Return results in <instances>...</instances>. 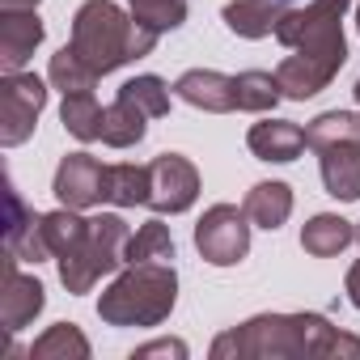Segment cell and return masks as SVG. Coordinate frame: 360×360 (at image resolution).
<instances>
[{"mask_svg": "<svg viewBox=\"0 0 360 360\" xmlns=\"http://www.w3.org/2000/svg\"><path fill=\"white\" fill-rule=\"evenodd\" d=\"M347 5L352 0H309L305 9H284V18L276 26V39L292 51L276 68L284 98L305 102L335 81V72L347 60V43H343Z\"/></svg>", "mask_w": 360, "mask_h": 360, "instance_id": "cell-1", "label": "cell"}, {"mask_svg": "<svg viewBox=\"0 0 360 360\" xmlns=\"http://www.w3.org/2000/svg\"><path fill=\"white\" fill-rule=\"evenodd\" d=\"M212 360H305L347 356L360 360V339L330 326L322 314H259L212 339Z\"/></svg>", "mask_w": 360, "mask_h": 360, "instance_id": "cell-2", "label": "cell"}, {"mask_svg": "<svg viewBox=\"0 0 360 360\" xmlns=\"http://www.w3.org/2000/svg\"><path fill=\"white\" fill-rule=\"evenodd\" d=\"M157 39H161L157 30L140 26L131 13H123L115 5V0H85V5L77 9V18H72V43L68 47L98 77H106V72L148 56L157 47Z\"/></svg>", "mask_w": 360, "mask_h": 360, "instance_id": "cell-3", "label": "cell"}, {"mask_svg": "<svg viewBox=\"0 0 360 360\" xmlns=\"http://www.w3.org/2000/svg\"><path fill=\"white\" fill-rule=\"evenodd\" d=\"M178 301V276L174 263H127L123 276L102 292L98 314L110 326H157L169 318Z\"/></svg>", "mask_w": 360, "mask_h": 360, "instance_id": "cell-4", "label": "cell"}, {"mask_svg": "<svg viewBox=\"0 0 360 360\" xmlns=\"http://www.w3.org/2000/svg\"><path fill=\"white\" fill-rule=\"evenodd\" d=\"M127 242H131V233H127V221H123L119 212L94 217L85 242L60 259V280H64V288H68V292H89L102 276H110V271L123 263Z\"/></svg>", "mask_w": 360, "mask_h": 360, "instance_id": "cell-5", "label": "cell"}, {"mask_svg": "<svg viewBox=\"0 0 360 360\" xmlns=\"http://www.w3.org/2000/svg\"><path fill=\"white\" fill-rule=\"evenodd\" d=\"M43 106L47 85L34 72H5V81H0V144L18 148L22 140H30Z\"/></svg>", "mask_w": 360, "mask_h": 360, "instance_id": "cell-6", "label": "cell"}, {"mask_svg": "<svg viewBox=\"0 0 360 360\" xmlns=\"http://www.w3.org/2000/svg\"><path fill=\"white\" fill-rule=\"evenodd\" d=\"M246 208L233 204H217L200 217L195 225V250L212 263V267H233L246 259L250 250V225H246Z\"/></svg>", "mask_w": 360, "mask_h": 360, "instance_id": "cell-7", "label": "cell"}, {"mask_svg": "<svg viewBox=\"0 0 360 360\" xmlns=\"http://www.w3.org/2000/svg\"><path fill=\"white\" fill-rule=\"evenodd\" d=\"M200 195V169L178 157V153H161L148 161V208L153 212H187Z\"/></svg>", "mask_w": 360, "mask_h": 360, "instance_id": "cell-8", "label": "cell"}, {"mask_svg": "<svg viewBox=\"0 0 360 360\" xmlns=\"http://www.w3.org/2000/svg\"><path fill=\"white\" fill-rule=\"evenodd\" d=\"M18 255H9L5 250V259H0V322H5V330L9 335H18V330H26L34 318H39V309H43V284L34 280V276H22L18 271Z\"/></svg>", "mask_w": 360, "mask_h": 360, "instance_id": "cell-9", "label": "cell"}, {"mask_svg": "<svg viewBox=\"0 0 360 360\" xmlns=\"http://www.w3.org/2000/svg\"><path fill=\"white\" fill-rule=\"evenodd\" d=\"M56 200L64 208H94L106 200V165L89 153H68L56 169V183H51Z\"/></svg>", "mask_w": 360, "mask_h": 360, "instance_id": "cell-10", "label": "cell"}, {"mask_svg": "<svg viewBox=\"0 0 360 360\" xmlns=\"http://www.w3.org/2000/svg\"><path fill=\"white\" fill-rule=\"evenodd\" d=\"M39 43H43V18L34 9L0 13V68L5 72H22Z\"/></svg>", "mask_w": 360, "mask_h": 360, "instance_id": "cell-11", "label": "cell"}, {"mask_svg": "<svg viewBox=\"0 0 360 360\" xmlns=\"http://www.w3.org/2000/svg\"><path fill=\"white\" fill-rule=\"evenodd\" d=\"M174 94L183 98L187 106H200V110H212V115H229L238 110V81L217 72V68H191L178 77Z\"/></svg>", "mask_w": 360, "mask_h": 360, "instance_id": "cell-12", "label": "cell"}, {"mask_svg": "<svg viewBox=\"0 0 360 360\" xmlns=\"http://www.w3.org/2000/svg\"><path fill=\"white\" fill-rule=\"evenodd\" d=\"M314 153L322 161L326 195H335L343 204L360 200V140H335V144H322Z\"/></svg>", "mask_w": 360, "mask_h": 360, "instance_id": "cell-13", "label": "cell"}, {"mask_svg": "<svg viewBox=\"0 0 360 360\" xmlns=\"http://www.w3.org/2000/svg\"><path fill=\"white\" fill-rule=\"evenodd\" d=\"M5 250L18 255L22 263H43V259H51V246H47V238H43V217L26 212V204H22V195H18L13 187H9V229H5Z\"/></svg>", "mask_w": 360, "mask_h": 360, "instance_id": "cell-14", "label": "cell"}, {"mask_svg": "<svg viewBox=\"0 0 360 360\" xmlns=\"http://www.w3.org/2000/svg\"><path fill=\"white\" fill-rule=\"evenodd\" d=\"M246 144H250V153H255L259 161H297L309 140H305V131H301L297 123H288V119H267V123H255V127H250Z\"/></svg>", "mask_w": 360, "mask_h": 360, "instance_id": "cell-15", "label": "cell"}, {"mask_svg": "<svg viewBox=\"0 0 360 360\" xmlns=\"http://www.w3.org/2000/svg\"><path fill=\"white\" fill-rule=\"evenodd\" d=\"M284 18V5L280 0H233V5H225V26L242 39H267L276 34Z\"/></svg>", "mask_w": 360, "mask_h": 360, "instance_id": "cell-16", "label": "cell"}, {"mask_svg": "<svg viewBox=\"0 0 360 360\" xmlns=\"http://www.w3.org/2000/svg\"><path fill=\"white\" fill-rule=\"evenodd\" d=\"M352 242H356V225L343 221V217H335V212H318V217L301 229V246H305V255H314V259H330V255L347 250Z\"/></svg>", "mask_w": 360, "mask_h": 360, "instance_id": "cell-17", "label": "cell"}, {"mask_svg": "<svg viewBox=\"0 0 360 360\" xmlns=\"http://www.w3.org/2000/svg\"><path fill=\"white\" fill-rule=\"evenodd\" d=\"M242 208H246L250 225L280 229L292 217V191H288V183H259V187H250V195H246Z\"/></svg>", "mask_w": 360, "mask_h": 360, "instance_id": "cell-18", "label": "cell"}, {"mask_svg": "<svg viewBox=\"0 0 360 360\" xmlns=\"http://www.w3.org/2000/svg\"><path fill=\"white\" fill-rule=\"evenodd\" d=\"M106 204L136 208L148 204V165H106Z\"/></svg>", "mask_w": 360, "mask_h": 360, "instance_id": "cell-19", "label": "cell"}, {"mask_svg": "<svg viewBox=\"0 0 360 360\" xmlns=\"http://www.w3.org/2000/svg\"><path fill=\"white\" fill-rule=\"evenodd\" d=\"M144 110H136L131 102H123V98H115L110 106H106V119H102V144H110V148H131L136 140H144Z\"/></svg>", "mask_w": 360, "mask_h": 360, "instance_id": "cell-20", "label": "cell"}, {"mask_svg": "<svg viewBox=\"0 0 360 360\" xmlns=\"http://www.w3.org/2000/svg\"><path fill=\"white\" fill-rule=\"evenodd\" d=\"M85 356H89V339L72 322H56L30 347V360H85Z\"/></svg>", "mask_w": 360, "mask_h": 360, "instance_id": "cell-21", "label": "cell"}, {"mask_svg": "<svg viewBox=\"0 0 360 360\" xmlns=\"http://www.w3.org/2000/svg\"><path fill=\"white\" fill-rule=\"evenodd\" d=\"M47 77H51V85H56L60 94H94V85H98V72H94L72 47H60V51L51 56Z\"/></svg>", "mask_w": 360, "mask_h": 360, "instance_id": "cell-22", "label": "cell"}, {"mask_svg": "<svg viewBox=\"0 0 360 360\" xmlns=\"http://www.w3.org/2000/svg\"><path fill=\"white\" fill-rule=\"evenodd\" d=\"M60 119L64 127L77 136V140H102V119L106 110L94 102V94H64V106H60Z\"/></svg>", "mask_w": 360, "mask_h": 360, "instance_id": "cell-23", "label": "cell"}, {"mask_svg": "<svg viewBox=\"0 0 360 360\" xmlns=\"http://www.w3.org/2000/svg\"><path fill=\"white\" fill-rule=\"evenodd\" d=\"M89 233V221L77 217V208H60V212H43V238L51 246L56 259H64L68 250H77Z\"/></svg>", "mask_w": 360, "mask_h": 360, "instance_id": "cell-24", "label": "cell"}, {"mask_svg": "<svg viewBox=\"0 0 360 360\" xmlns=\"http://www.w3.org/2000/svg\"><path fill=\"white\" fill-rule=\"evenodd\" d=\"M169 259H174V238L161 221H144L123 255V263H169Z\"/></svg>", "mask_w": 360, "mask_h": 360, "instance_id": "cell-25", "label": "cell"}, {"mask_svg": "<svg viewBox=\"0 0 360 360\" xmlns=\"http://www.w3.org/2000/svg\"><path fill=\"white\" fill-rule=\"evenodd\" d=\"M119 98L123 102H131L136 110H144L148 119H161V115H169V89H165V81L161 77H131L127 85H119Z\"/></svg>", "mask_w": 360, "mask_h": 360, "instance_id": "cell-26", "label": "cell"}, {"mask_svg": "<svg viewBox=\"0 0 360 360\" xmlns=\"http://www.w3.org/2000/svg\"><path fill=\"white\" fill-rule=\"evenodd\" d=\"M233 81H238V110L263 115V110H271V106L284 98V89H280V81H276L271 72H242V77H233Z\"/></svg>", "mask_w": 360, "mask_h": 360, "instance_id": "cell-27", "label": "cell"}, {"mask_svg": "<svg viewBox=\"0 0 360 360\" xmlns=\"http://www.w3.org/2000/svg\"><path fill=\"white\" fill-rule=\"evenodd\" d=\"M305 140H309V148H322V144H335V140H360V115L326 110L305 127Z\"/></svg>", "mask_w": 360, "mask_h": 360, "instance_id": "cell-28", "label": "cell"}, {"mask_svg": "<svg viewBox=\"0 0 360 360\" xmlns=\"http://www.w3.org/2000/svg\"><path fill=\"white\" fill-rule=\"evenodd\" d=\"M131 18L157 34L178 30L187 22V0H131Z\"/></svg>", "mask_w": 360, "mask_h": 360, "instance_id": "cell-29", "label": "cell"}, {"mask_svg": "<svg viewBox=\"0 0 360 360\" xmlns=\"http://www.w3.org/2000/svg\"><path fill=\"white\" fill-rule=\"evenodd\" d=\"M148 356H178V360H183L187 356V343L183 339H157V343L136 347V360H148Z\"/></svg>", "mask_w": 360, "mask_h": 360, "instance_id": "cell-30", "label": "cell"}, {"mask_svg": "<svg viewBox=\"0 0 360 360\" xmlns=\"http://www.w3.org/2000/svg\"><path fill=\"white\" fill-rule=\"evenodd\" d=\"M347 297H352V305L360 309V259H356L352 271H347Z\"/></svg>", "mask_w": 360, "mask_h": 360, "instance_id": "cell-31", "label": "cell"}, {"mask_svg": "<svg viewBox=\"0 0 360 360\" xmlns=\"http://www.w3.org/2000/svg\"><path fill=\"white\" fill-rule=\"evenodd\" d=\"M0 5H5V9H34L39 0H0Z\"/></svg>", "mask_w": 360, "mask_h": 360, "instance_id": "cell-32", "label": "cell"}, {"mask_svg": "<svg viewBox=\"0 0 360 360\" xmlns=\"http://www.w3.org/2000/svg\"><path fill=\"white\" fill-rule=\"evenodd\" d=\"M356 30H360V0H356Z\"/></svg>", "mask_w": 360, "mask_h": 360, "instance_id": "cell-33", "label": "cell"}, {"mask_svg": "<svg viewBox=\"0 0 360 360\" xmlns=\"http://www.w3.org/2000/svg\"><path fill=\"white\" fill-rule=\"evenodd\" d=\"M356 102H360V81H356Z\"/></svg>", "mask_w": 360, "mask_h": 360, "instance_id": "cell-34", "label": "cell"}, {"mask_svg": "<svg viewBox=\"0 0 360 360\" xmlns=\"http://www.w3.org/2000/svg\"><path fill=\"white\" fill-rule=\"evenodd\" d=\"M356 242H360V225H356Z\"/></svg>", "mask_w": 360, "mask_h": 360, "instance_id": "cell-35", "label": "cell"}, {"mask_svg": "<svg viewBox=\"0 0 360 360\" xmlns=\"http://www.w3.org/2000/svg\"><path fill=\"white\" fill-rule=\"evenodd\" d=\"M280 5H292V0H280Z\"/></svg>", "mask_w": 360, "mask_h": 360, "instance_id": "cell-36", "label": "cell"}]
</instances>
